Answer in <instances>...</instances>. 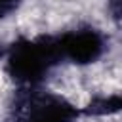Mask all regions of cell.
I'll use <instances>...</instances> for the list:
<instances>
[{"mask_svg":"<svg viewBox=\"0 0 122 122\" xmlns=\"http://www.w3.org/2000/svg\"><path fill=\"white\" fill-rule=\"evenodd\" d=\"M59 55L76 65H88L103 53V38L92 29L72 30L57 40Z\"/></svg>","mask_w":122,"mask_h":122,"instance_id":"obj_2","label":"cell"},{"mask_svg":"<svg viewBox=\"0 0 122 122\" xmlns=\"http://www.w3.org/2000/svg\"><path fill=\"white\" fill-rule=\"evenodd\" d=\"M21 2H23V0H0V19L11 15V13L19 8Z\"/></svg>","mask_w":122,"mask_h":122,"instance_id":"obj_4","label":"cell"},{"mask_svg":"<svg viewBox=\"0 0 122 122\" xmlns=\"http://www.w3.org/2000/svg\"><path fill=\"white\" fill-rule=\"evenodd\" d=\"M76 109L61 97L44 95L30 103L25 122H74Z\"/></svg>","mask_w":122,"mask_h":122,"instance_id":"obj_3","label":"cell"},{"mask_svg":"<svg viewBox=\"0 0 122 122\" xmlns=\"http://www.w3.org/2000/svg\"><path fill=\"white\" fill-rule=\"evenodd\" d=\"M61 59L57 40L42 38V40H23L13 46L8 57L10 74L25 84L40 82L46 72Z\"/></svg>","mask_w":122,"mask_h":122,"instance_id":"obj_1","label":"cell"}]
</instances>
